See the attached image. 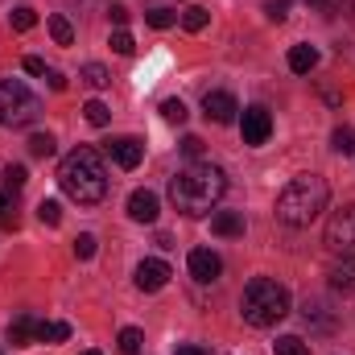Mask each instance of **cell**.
<instances>
[{
	"label": "cell",
	"instance_id": "6da1fadb",
	"mask_svg": "<svg viewBox=\"0 0 355 355\" xmlns=\"http://www.w3.org/2000/svg\"><path fill=\"white\" fill-rule=\"evenodd\" d=\"M223 190H227V178L211 162H190L186 170H178L170 178V202H174V211L190 215V219L215 211V202L223 198Z\"/></svg>",
	"mask_w": 355,
	"mask_h": 355
},
{
	"label": "cell",
	"instance_id": "7a4b0ae2",
	"mask_svg": "<svg viewBox=\"0 0 355 355\" xmlns=\"http://www.w3.org/2000/svg\"><path fill=\"white\" fill-rule=\"evenodd\" d=\"M58 186H62V194L67 198H75L79 207H91V202H99L103 194H107V170H103V162H99V153L95 149H75V153H67L62 157V166H58Z\"/></svg>",
	"mask_w": 355,
	"mask_h": 355
},
{
	"label": "cell",
	"instance_id": "3957f363",
	"mask_svg": "<svg viewBox=\"0 0 355 355\" xmlns=\"http://www.w3.org/2000/svg\"><path fill=\"white\" fill-rule=\"evenodd\" d=\"M327 198H331L327 178L302 174L277 194V219H281L285 227H310V223L327 211Z\"/></svg>",
	"mask_w": 355,
	"mask_h": 355
},
{
	"label": "cell",
	"instance_id": "277c9868",
	"mask_svg": "<svg viewBox=\"0 0 355 355\" xmlns=\"http://www.w3.org/2000/svg\"><path fill=\"white\" fill-rule=\"evenodd\" d=\"M240 314L248 327H277L285 314H289V289L272 277H257L244 285V297H240Z\"/></svg>",
	"mask_w": 355,
	"mask_h": 355
},
{
	"label": "cell",
	"instance_id": "5b68a950",
	"mask_svg": "<svg viewBox=\"0 0 355 355\" xmlns=\"http://www.w3.org/2000/svg\"><path fill=\"white\" fill-rule=\"evenodd\" d=\"M42 116V99L17 79H0V128H29Z\"/></svg>",
	"mask_w": 355,
	"mask_h": 355
},
{
	"label": "cell",
	"instance_id": "8992f818",
	"mask_svg": "<svg viewBox=\"0 0 355 355\" xmlns=\"http://www.w3.org/2000/svg\"><path fill=\"white\" fill-rule=\"evenodd\" d=\"M327 248L335 257H355V202L339 207L327 219Z\"/></svg>",
	"mask_w": 355,
	"mask_h": 355
},
{
	"label": "cell",
	"instance_id": "52a82bcc",
	"mask_svg": "<svg viewBox=\"0 0 355 355\" xmlns=\"http://www.w3.org/2000/svg\"><path fill=\"white\" fill-rule=\"evenodd\" d=\"M240 132H244V145H265L268 137H272V116H268L265 103H252V107H244V120H240Z\"/></svg>",
	"mask_w": 355,
	"mask_h": 355
},
{
	"label": "cell",
	"instance_id": "ba28073f",
	"mask_svg": "<svg viewBox=\"0 0 355 355\" xmlns=\"http://www.w3.org/2000/svg\"><path fill=\"white\" fill-rule=\"evenodd\" d=\"M236 112H240V103H236L232 91H207V95H202V116H207V120H215V124H232Z\"/></svg>",
	"mask_w": 355,
	"mask_h": 355
},
{
	"label": "cell",
	"instance_id": "9c48e42d",
	"mask_svg": "<svg viewBox=\"0 0 355 355\" xmlns=\"http://www.w3.org/2000/svg\"><path fill=\"white\" fill-rule=\"evenodd\" d=\"M186 265H190V277H194V281H202V285L219 281V272H223V261H219V252H211V248H194Z\"/></svg>",
	"mask_w": 355,
	"mask_h": 355
},
{
	"label": "cell",
	"instance_id": "30bf717a",
	"mask_svg": "<svg viewBox=\"0 0 355 355\" xmlns=\"http://www.w3.org/2000/svg\"><path fill=\"white\" fill-rule=\"evenodd\" d=\"M170 277H174V272H170L166 261H153V257H149V261H141V265H137V289L157 293V289H166V285H170Z\"/></svg>",
	"mask_w": 355,
	"mask_h": 355
},
{
	"label": "cell",
	"instance_id": "8fae6325",
	"mask_svg": "<svg viewBox=\"0 0 355 355\" xmlns=\"http://www.w3.org/2000/svg\"><path fill=\"white\" fill-rule=\"evenodd\" d=\"M107 157H112L120 170H137L141 157H145V145H141L137 137H116V141L107 145Z\"/></svg>",
	"mask_w": 355,
	"mask_h": 355
},
{
	"label": "cell",
	"instance_id": "7c38bea8",
	"mask_svg": "<svg viewBox=\"0 0 355 355\" xmlns=\"http://www.w3.org/2000/svg\"><path fill=\"white\" fill-rule=\"evenodd\" d=\"M302 318H306L310 331H322V335H331V331L339 327V318L331 314V306H327L322 297H306V302H302Z\"/></svg>",
	"mask_w": 355,
	"mask_h": 355
},
{
	"label": "cell",
	"instance_id": "4fadbf2b",
	"mask_svg": "<svg viewBox=\"0 0 355 355\" xmlns=\"http://www.w3.org/2000/svg\"><path fill=\"white\" fill-rule=\"evenodd\" d=\"M128 215H132L137 223H157V215H162V198H157L153 190H132V198H128Z\"/></svg>",
	"mask_w": 355,
	"mask_h": 355
},
{
	"label": "cell",
	"instance_id": "5bb4252c",
	"mask_svg": "<svg viewBox=\"0 0 355 355\" xmlns=\"http://www.w3.org/2000/svg\"><path fill=\"white\" fill-rule=\"evenodd\" d=\"M327 281H331V289H335V293L352 297V293H355V257H339L335 265L327 268Z\"/></svg>",
	"mask_w": 355,
	"mask_h": 355
},
{
	"label": "cell",
	"instance_id": "9a60e30c",
	"mask_svg": "<svg viewBox=\"0 0 355 355\" xmlns=\"http://www.w3.org/2000/svg\"><path fill=\"white\" fill-rule=\"evenodd\" d=\"M8 343H12V347H33V343H37V318H33V314L12 318V322H8Z\"/></svg>",
	"mask_w": 355,
	"mask_h": 355
},
{
	"label": "cell",
	"instance_id": "2e32d148",
	"mask_svg": "<svg viewBox=\"0 0 355 355\" xmlns=\"http://www.w3.org/2000/svg\"><path fill=\"white\" fill-rule=\"evenodd\" d=\"M211 232L223 236V240L244 236V215H240V211H215V215H211Z\"/></svg>",
	"mask_w": 355,
	"mask_h": 355
},
{
	"label": "cell",
	"instance_id": "e0dca14e",
	"mask_svg": "<svg viewBox=\"0 0 355 355\" xmlns=\"http://www.w3.org/2000/svg\"><path fill=\"white\" fill-rule=\"evenodd\" d=\"M314 67H318V50L314 46H293L289 50V71L293 75H310Z\"/></svg>",
	"mask_w": 355,
	"mask_h": 355
},
{
	"label": "cell",
	"instance_id": "ac0fdd59",
	"mask_svg": "<svg viewBox=\"0 0 355 355\" xmlns=\"http://www.w3.org/2000/svg\"><path fill=\"white\" fill-rule=\"evenodd\" d=\"M207 21H211V12H207L202 4H190V8L182 12V29H186V33H202Z\"/></svg>",
	"mask_w": 355,
	"mask_h": 355
},
{
	"label": "cell",
	"instance_id": "d6986e66",
	"mask_svg": "<svg viewBox=\"0 0 355 355\" xmlns=\"http://www.w3.org/2000/svg\"><path fill=\"white\" fill-rule=\"evenodd\" d=\"M71 327L67 322H37V343H67Z\"/></svg>",
	"mask_w": 355,
	"mask_h": 355
},
{
	"label": "cell",
	"instance_id": "ffe728a7",
	"mask_svg": "<svg viewBox=\"0 0 355 355\" xmlns=\"http://www.w3.org/2000/svg\"><path fill=\"white\" fill-rule=\"evenodd\" d=\"M79 79L87 83L91 91H103L107 83H112V75H107V67H99V62H87L83 71H79Z\"/></svg>",
	"mask_w": 355,
	"mask_h": 355
},
{
	"label": "cell",
	"instance_id": "44dd1931",
	"mask_svg": "<svg viewBox=\"0 0 355 355\" xmlns=\"http://www.w3.org/2000/svg\"><path fill=\"white\" fill-rule=\"evenodd\" d=\"M83 120H87L91 128H103V124L112 120V107L99 103V99H87V103H83Z\"/></svg>",
	"mask_w": 355,
	"mask_h": 355
},
{
	"label": "cell",
	"instance_id": "7402d4cb",
	"mask_svg": "<svg viewBox=\"0 0 355 355\" xmlns=\"http://www.w3.org/2000/svg\"><path fill=\"white\" fill-rule=\"evenodd\" d=\"M331 149H335V153H343V157H352V153H355V128H352V124H339V128H335Z\"/></svg>",
	"mask_w": 355,
	"mask_h": 355
},
{
	"label": "cell",
	"instance_id": "603a6c76",
	"mask_svg": "<svg viewBox=\"0 0 355 355\" xmlns=\"http://www.w3.org/2000/svg\"><path fill=\"white\" fill-rule=\"evenodd\" d=\"M272 352H277V355H314V352H310V343H306V339H297V335H281V339L272 343Z\"/></svg>",
	"mask_w": 355,
	"mask_h": 355
},
{
	"label": "cell",
	"instance_id": "cb8c5ba5",
	"mask_svg": "<svg viewBox=\"0 0 355 355\" xmlns=\"http://www.w3.org/2000/svg\"><path fill=\"white\" fill-rule=\"evenodd\" d=\"M8 25H12V29H17V33H29V29H33V25H37V12H33V8H25V4H21V8H12V12H8Z\"/></svg>",
	"mask_w": 355,
	"mask_h": 355
},
{
	"label": "cell",
	"instance_id": "d4e9b609",
	"mask_svg": "<svg viewBox=\"0 0 355 355\" xmlns=\"http://www.w3.org/2000/svg\"><path fill=\"white\" fill-rule=\"evenodd\" d=\"M50 37H54L58 46H71V42H75V29H71V21H67V17H50Z\"/></svg>",
	"mask_w": 355,
	"mask_h": 355
},
{
	"label": "cell",
	"instance_id": "484cf974",
	"mask_svg": "<svg viewBox=\"0 0 355 355\" xmlns=\"http://www.w3.org/2000/svg\"><path fill=\"white\" fill-rule=\"evenodd\" d=\"M54 149H58V145H54L50 132H33V137H29V153H33V157H54Z\"/></svg>",
	"mask_w": 355,
	"mask_h": 355
},
{
	"label": "cell",
	"instance_id": "4316f807",
	"mask_svg": "<svg viewBox=\"0 0 355 355\" xmlns=\"http://www.w3.org/2000/svg\"><path fill=\"white\" fill-rule=\"evenodd\" d=\"M37 219H42L46 227H58V223H62V207H58L54 198H42V202H37Z\"/></svg>",
	"mask_w": 355,
	"mask_h": 355
},
{
	"label": "cell",
	"instance_id": "83f0119b",
	"mask_svg": "<svg viewBox=\"0 0 355 355\" xmlns=\"http://www.w3.org/2000/svg\"><path fill=\"white\" fill-rule=\"evenodd\" d=\"M141 343H145V335H141L137 327H124V331H120V352L124 355H141Z\"/></svg>",
	"mask_w": 355,
	"mask_h": 355
},
{
	"label": "cell",
	"instance_id": "f1b7e54d",
	"mask_svg": "<svg viewBox=\"0 0 355 355\" xmlns=\"http://www.w3.org/2000/svg\"><path fill=\"white\" fill-rule=\"evenodd\" d=\"M107 46H112L116 54H124V58H128V54L137 50V42H132V33H128V29H112V37H107Z\"/></svg>",
	"mask_w": 355,
	"mask_h": 355
},
{
	"label": "cell",
	"instance_id": "f546056e",
	"mask_svg": "<svg viewBox=\"0 0 355 355\" xmlns=\"http://www.w3.org/2000/svg\"><path fill=\"white\" fill-rule=\"evenodd\" d=\"M145 21H149L153 29H170V25H178V12H174V8H149V12H145Z\"/></svg>",
	"mask_w": 355,
	"mask_h": 355
},
{
	"label": "cell",
	"instance_id": "4dcf8cb0",
	"mask_svg": "<svg viewBox=\"0 0 355 355\" xmlns=\"http://www.w3.org/2000/svg\"><path fill=\"white\" fill-rule=\"evenodd\" d=\"M162 116H166L170 124H186V116H190V112H186V103H182V99H166V103H162Z\"/></svg>",
	"mask_w": 355,
	"mask_h": 355
},
{
	"label": "cell",
	"instance_id": "1f68e13d",
	"mask_svg": "<svg viewBox=\"0 0 355 355\" xmlns=\"http://www.w3.org/2000/svg\"><path fill=\"white\" fill-rule=\"evenodd\" d=\"M25 166H12V162H8V166H4V190H12V194H17V190H21V186H25Z\"/></svg>",
	"mask_w": 355,
	"mask_h": 355
},
{
	"label": "cell",
	"instance_id": "d6a6232c",
	"mask_svg": "<svg viewBox=\"0 0 355 355\" xmlns=\"http://www.w3.org/2000/svg\"><path fill=\"white\" fill-rule=\"evenodd\" d=\"M95 248H99V240H95L91 232H83V236L75 240V257H79V261H91V257H95Z\"/></svg>",
	"mask_w": 355,
	"mask_h": 355
},
{
	"label": "cell",
	"instance_id": "836d02e7",
	"mask_svg": "<svg viewBox=\"0 0 355 355\" xmlns=\"http://www.w3.org/2000/svg\"><path fill=\"white\" fill-rule=\"evenodd\" d=\"M265 17H268V21H277V25H281V21L289 17V0H268V4H265Z\"/></svg>",
	"mask_w": 355,
	"mask_h": 355
},
{
	"label": "cell",
	"instance_id": "e575fe53",
	"mask_svg": "<svg viewBox=\"0 0 355 355\" xmlns=\"http://www.w3.org/2000/svg\"><path fill=\"white\" fill-rule=\"evenodd\" d=\"M182 153H186L190 162H198V157H202V141H198V137H182Z\"/></svg>",
	"mask_w": 355,
	"mask_h": 355
},
{
	"label": "cell",
	"instance_id": "d590c367",
	"mask_svg": "<svg viewBox=\"0 0 355 355\" xmlns=\"http://www.w3.org/2000/svg\"><path fill=\"white\" fill-rule=\"evenodd\" d=\"M107 17H112V25H116V29H124V25H128V17H132V12H128V8H124V4H112V8H107Z\"/></svg>",
	"mask_w": 355,
	"mask_h": 355
},
{
	"label": "cell",
	"instance_id": "8d00e7d4",
	"mask_svg": "<svg viewBox=\"0 0 355 355\" xmlns=\"http://www.w3.org/2000/svg\"><path fill=\"white\" fill-rule=\"evenodd\" d=\"M46 83H50V91H67V75L62 71H46Z\"/></svg>",
	"mask_w": 355,
	"mask_h": 355
},
{
	"label": "cell",
	"instance_id": "74e56055",
	"mask_svg": "<svg viewBox=\"0 0 355 355\" xmlns=\"http://www.w3.org/2000/svg\"><path fill=\"white\" fill-rule=\"evenodd\" d=\"M25 71H29V75H46L50 67H46V62H42L37 54H29V58H25Z\"/></svg>",
	"mask_w": 355,
	"mask_h": 355
},
{
	"label": "cell",
	"instance_id": "f35d334b",
	"mask_svg": "<svg viewBox=\"0 0 355 355\" xmlns=\"http://www.w3.org/2000/svg\"><path fill=\"white\" fill-rule=\"evenodd\" d=\"M8 202H12V190H4V194H0V215H8Z\"/></svg>",
	"mask_w": 355,
	"mask_h": 355
},
{
	"label": "cell",
	"instance_id": "ab89813d",
	"mask_svg": "<svg viewBox=\"0 0 355 355\" xmlns=\"http://www.w3.org/2000/svg\"><path fill=\"white\" fill-rule=\"evenodd\" d=\"M178 355H207V352H202V347H190V343H186V347H178Z\"/></svg>",
	"mask_w": 355,
	"mask_h": 355
},
{
	"label": "cell",
	"instance_id": "60d3db41",
	"mask_svg": "<svg viewBox=\"0 0 355 355\" xmlns=\"http://www.w3.org/2000/svg\"><path fill=\"white\" fill-rule=\"evenodd\" d=\"M343 8H347V12L355 17V0H343Z\"/></svg>",
	"mask_w": 355,
	"mask_h": 355
},
{
	"label": "cell",
	"instance_id": "b9f144b4",
	"mask_svg": "<svg viewBox=\"0 0 355 355\" xmlns=\"http://www.w3.org/2000/svg\"><path fill=\"white\" fill-rule=\"evenodd\" d=\"M306 4H327V0H306Z\"/></svg>",
	"mask_w": 355,
	"mask_h": 355
},
{
	"label": "cell",
	"instance_id": "7bdbcfd3",
	"mask_svg": "<svg viewBox=\"0 0 355 355\" xmlns=\"http://www.w3.org/2000/svg\"><path fill=\"white\" fill-rule=\"evenodd\" d=\"M83 355H103V352H83Z\"/></svg>",
	"mask_w": 355,
	"mask_h": 355
}]
</instances>
